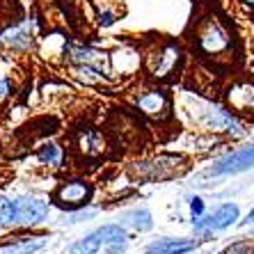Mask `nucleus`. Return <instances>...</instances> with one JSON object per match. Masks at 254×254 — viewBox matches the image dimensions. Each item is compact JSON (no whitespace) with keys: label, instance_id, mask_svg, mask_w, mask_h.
Segmentation results:
<instances>
[{"label":"nucleus","instance_id":"obj_1","mask_svg":"<svg viewBox=\"0 0 254 254\" xmlns=\"http://www.w3.org/2000/svg\"><path fill=\"white\" fill-rule=\"evenodd\" d=\"M89 197H92V186L85 181H66L53 192V201L66 211L83 208L89 201Z\"/></svg>","mask_w":254,"mask_h":254},{"label":"nucleus","instance_id":"obj_2","mask_svg":"<svg viewBox=\"0 0 254 254\" xmlns=\"http://www.w3.org/2000/svg\"><path fill=\"white\" fill-rule=\"evenodd\" d=\"M16 225H37L48 215V204L37 197H18L14 199Z\"/></svg>","mask_w":254,"mask_h":254},{"label":"nucleus","instance_id":"obj_3","mask_svg":"<svg viewBox=\"0 0 254 254\" xmlns=\"http://www.w3.org/2000/svg\"><path fill=\"white\" fill-rule=\"evenodd\" d=\"M254 167V147H243L231 151L222 160H218V165L213 167V174H238V172L252 170Z\"/></svg>","mask_w":254,"mask_h":254},{"label":"nucleus","instance_id":"obj_4","mask_svg":"<svg viewBox=\"0 0 254 254\" xmlns=\"http://www.w3.org/2000/svg\"><path fill=\"white\" fill-rule=\"evenodd\" d=\"M236 220H238V206L236 204H222V206H218L204 220H197L195 225L199 227V229L218 231V229H227V227H231Z\"/></svg>","mask_w":254,"mask_h":254},{"label":"nucleus","instance_id":"obj_5","mask_svg":"<svg viewBox=\"0 0 254 254\" xmlns=\"http://www.w3.org/2000/svg\"><path fill=\"white\" fill-rule=\"evenodd\" d=\"M197 248L190 238H160L147 245V254H188Z\"/></svg>","mask_w":254,"mask_h":254},{"label":"nucleus","instance_id":"obj_6","mask_svg":"<svg viewBox=\"0 0 254 254\" xmlns=\"http://www.w3.org/2000/svg\"><path fill=\"white\" fill-rule=\"evenodd\" d=\"M137 108L142 113L151 115V117H163L165 110H170V101L163 92H149V94L137 99Z\"/></svg>","mask_w":254,"mask_h":254},{"label":"nucleus","instance_id":"obj_7","mask_svg":"<svg viewBox=\"0 0 254 254\" xmlns=\"http://www.w3.org/2000/svg\"><path fill=\"white\" fill-rule=\"evenodd\" d=\"M2 42L12 48H28L30 42H32V25L30 23L14 25L12 30L2 32Z\"/></svg>","mask_w":254,"mask_h":254},{"label":"nucleus","instance_id":"obj_8","mask_svg":"<svg viewBox=\"0 0 254 254\" xmlns=\"http://www.w3.org/2000/svg\"><path fill=\"white\" fill-rule=\"evenodd\" d=\"M103 243H106V238H103L101 229H96V231H92V234H87L85 238L73 243L69 248V254H96Z\"/></svg>","mask_w":254,"mask_h":254},{"label":"nucleus","instance_id":"obj_9","mask_svg":"<svg viewBox=\"0 0 254 254\" xmlns=\"http://www.w3.org/2000/svg\"><path fill=\"white\" fill-rule=\"evenodd\" d=\"M229 101L238 110H254V85H236L229 92Z\"/></svg>","mask_w":254,"mask_h":254},{"label":"nucleus","instance_id":"obj_10","mask_svg":"<svg viewBox=\"0 0 254 254\" xmlns=\"http://www.w3.org/2000/svg\"><path fill=\"white\" fill-rule=\"evenodd\" d=\"M46 245L44 238H30V241H21L14 243V245H7V248L0 250V254H35L37 250H42Z\"/></svg>","mask_w":254,"mask_h":254},{"label":"nucleus","instance_id":"obj_11","mask_svg":"<svg viewBox=\"0 0 254 254\" xmlns=\"http://www.w3.org/2000/svg\"><path fill=\"white\" fill-rule=\"evenodd\" d=\"M124 222L130 227H135V229H140V231L151 229V225H154V222H151V213H149L147 208H137V211L126 213Z\"/></svg>","mask_w":254,"mask_h":254},{"label":"nucleus","instance_id":"obj_12","mask_svg":"<svg viewBox=\"0 0 254 254\" xmlns=\"http://www.w3.org/2000/svg\"><path fill=\"white\" fill-rule=\"evenodd\" d=\"M16 225V213H14V199L0 197V227Z\"/></svg>","mask_w":254,"mask_h":254},{"label":"nucleus","instance_id":"obj_13","mask_svg":"<svg viewBox=\"0 0 254 254\" xmlns=\"http://www.w3.org/2000/svg\"><path fill=\"white\" fill-rule=\"evenodd\" d=\"M39 158H42L44 163H48V165H60L62 151H60V147H55V144H46V147L39 151Z\"/></svg>","mask_w":254,"mask_h":254},{"label":"nucleus","instance_id":"obj_14","mask_svg":"<svg viewBox=\"0 0 254 254\" xmlns=\"http://www.w3.org/2000/svg\"><path fill=\"white\" fill-rule=\"evenodd\" d=\"M220 254H254V245H250V243H231L229 248H225Z\"/></svg>","mask_w":254,"mask_h":254},{"label":"nucleus","instance_id":"obj_15","mask_svg":"<svg viewBox=\"0 0 254 254\" xmlns=\"http://www.w3.org/2000/svg\"><path fill=\"white\" fill-rule=\"evenodd\" d=\"M190 211H192V215H195V218H199L201 213H204V199L192 197V199H190Z\"/></svg>","mask_w":254,"mask_h":254},{"label":"nucleus","instance_id":"obj_16","mask_svg":"<svg viewBox=\"0 0 254 254\" xmlns=\"http://www.w3.org/2000/svg\"><path fill=\"white\" fill-rule=\"evenodd\" d=\"M115 18H113V14L110 12H106V14H101V25H110Z\"/></svg>","mask_w":254,"mask_h":254},{"label":"nucleus","instance_id":"obj_17","mask_svg":"<svg viewBox=\"0 0 254 254\" xmlns=\"http://www.w3.org/2000/svg\"><path fill=\"white\" fill-rule=\"evenodd\" d=\"M245 222H254V208L250 211V215H248V220H245Z\"/></svg>","mask_w":254,"mask_h":254},{"label":"nucleus","instance_id":"obj_18","mask_svg":"<svg viewBox=\"0 0 254 254\" xmlns=\"http://www.w3.org/2000/svg\"><path fill=\"white\" fill-rule=\"evenodd\" d=\"M248 2H254V0H248Z\"/></svg>","mask_w":254,"mask_h":254}]
</instances>
